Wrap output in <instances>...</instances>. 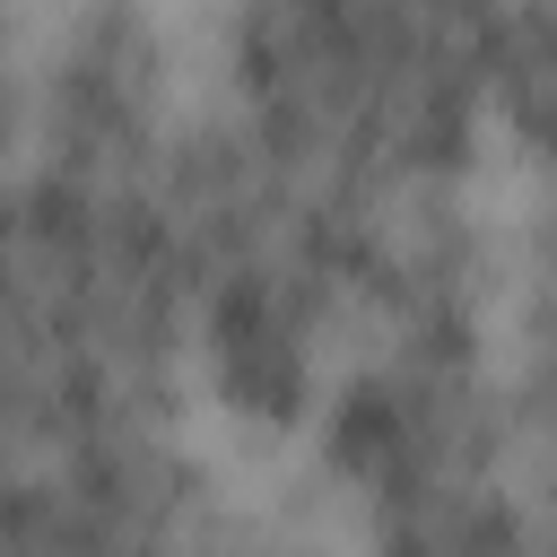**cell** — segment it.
Masks as SVG:
<instances>
[{
	"label": "cell",
	"instance_id": "7a4b0ae2",
	"mask_svg": "<svg viewBox=\"0 0 557 557\" xmlns=\"http://www.w3.org/2000/svg\"><path fill=\"white\" fill-rule=\"evenodd\" d=\"M496 209H418L366 296L348 357L278 453L287 522L374 548L531 540L496 348Z\"/></svg>",
	"mask_w": 557,
	"mask_h": 557
},
{
	"label": "cell",
	"instance_id": "6da1fadb",
	"mask_svg": "<svg viewBox=\"0 0 557 557\" xmlns=\"http://www.w3.org/2000/svg\"><path fill=\"white\" fill-rule=\"evenodd\" d=\"M191 148V139H183ZM174 157L26 148L0 183V548L270 540L183 366Z\"/></svg>",
	"mask_w": 557,
	"mask_h": 557
},
{
	"label": "cell",
	"instance_id": "277c9868",
	"mask_svg": "<svg viewBox=\"0 0 557 557\" xmlns=\"http://www.w3.org/2000/svg\"><path fill=\"white\" fill-rule=\"evenodd\" d=\"M409 218L418 209H366L287 174L200 96L191 148L174 165V305L191 400L226 453L278 470L331 366L348 357L374 270Z\"/></svg>",
	"mask_w": 557,
	"mask_h": 557
},
{
	"label": "cell",
	"instance_id": "5b68a950",
	"mask_svg": "<svg viewBox=\"0 0 557 557\" xmlns=\"http://www.w3.org/2000/svg\"><path fill=\"white\" fill-rule=\"evenodd\" d=\"M496 348L531 540H557V191H531L496 226Z\"/></svg>",
	"mask_w": 557,
	"mask_h": 557
},
{
	"label": "cell",
	"instance_id": "8992f818",
	"mask_svg": "<svg viewBox=\"0 0 557 557\" xmlns=\"http://www.w3.org/2000/svg\"><path fill=\"white\" fill-rule=\"evenodd\" d=\"M479 61L496 174L557 191V0H479Z\"/></svg>",
	"mask_w": 557,
	"mask_h": 557
},
{
	"label": "cell",
	"instance_id": "52a82bcc",
	"mask_svg": "<svg viewBox=\"0 0 557 557\" xmlns=\"http://www.w3.org/2000/svg\"><path fill=\"white\" fill-rule=\"evenodd\" d=\"M35 44H44V0H0V183L17 174L35 131Z\"/></svg>",
	"mask_w": 557,
	"mask_h": 557
},
{
	"label": "cell",
	"instance_id": "3957f363",
	"mask_svg": "<svg viewBox=\"0 0 557 557\" xmlns=\"http://www.w3.org/2000/svg\"><path fill=\"white\" fill-rule=\"evenodd\" d=\"M209 113L287 174L366 200H487V61L479 0H209Z\"/></svg>",
	"mask_w": 557,
	"mask_h": 557
}]
</instances>
